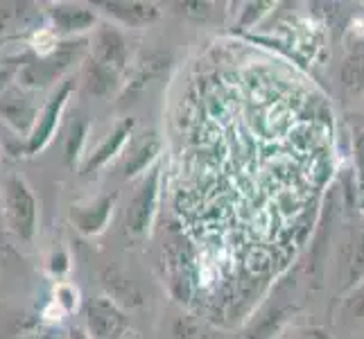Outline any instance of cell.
I'll list each match as a JSON object with an SVG mask.
<instances>
[{
  "label": "cell",
  "instance_id": "ac0fdd59",
  "mask_svg": "<svg viewBox=\"0 0 364 339\" xmlns=\"http://www.w3.org/2000/svg\"><path fill=\"white\" fill-rule=\"evenodd\" d=\"M290 339H333V337L321 325H308V328H299Z\"/></svg>",
  "mask_w": 364,
  "mask_h": 339
},
{
  "label": "cell",
  "instance_id": "3957f363",
  "mask_svg": "<svg viewBox=\"0 0 364 339\" xmlns=\"http://www.w3.org/2000/svg\"><path fill=\"white\" fill-rule=\"evenodd\" d=\"M5 199H7V215H9L11 226H14L16 235H21L23 240H30L34 233L36 206H34V197L28 190V185L16 177L7 179Z\"/></svg>",
  "mask_w": 364,
  "mask_h": 339
},
{
  "label": "cell",
  "instance_id": "5bb4252c",
  "mask_svg": "<svg viewBox=\"0 0 364 339\" xmlns=\"http://www.w3.org/2000/svg\"><path fill=\"white\" fill-rule=\"evenodd\" d=\"M340 80L344 91L360 95L364 93V53L348 55L340 68Z\"/></svg>",
  "mask_w": 364,
  "mask_h": 339
},
{
  "label": "cell",
  "instance_id": "2e32d148",
  "mask_svg": "<svg viewBox=\"0 0 364 339\" xmlns=\"http://www.w3.org/2000/svg\"><path fill=\"white\" fill-rule=\"evenodd\" d=\"M346 285H358V281L364 279V231L355 235L353 244H350V262L346 271Z\"/></svg>",
  "mask_w": 364,
  "mask_h": 339
},
{
  "label": "cell",
  "instance_id": "7402d4cb",
  "mask_svg": "<svg viewBox=\"0 0 364 339\" xmlns=\"http://www.w3.org/2000/svg\"><path fill=\"white\" fill-rule=\"evenodd\" d=\"M73 339H86L80 330H73Z\"/></svg>",
  "mask_w": 364,
  "mask_h": 339
},
{
  "label": "cell",
  "instance_id": "ffe728a7",
  "mask_svg": "<svg viewBox=\"0 0 364 339\" xmlns=\"http://www.w3.org/2000/svg\"><path fill=\"white\" fill-rule=\"evenodd\" d=\"M84 122H77L73 127V131H70V138H68V161H73V156H75V152L80 149V143H82V136H84Z\"/></svg>",
  "mask_w": 364,
  "mask_h": 339
},
{
  "label": "cell",
  "instance_id": "52a82bcc",
  "mask_svg": "<svg viewBox=\"0 0 364 339\" xmlns=\"http://www.w3.org/2000/svg\"><path fill=\"white\" fill-rule=\"evenodd\" d=\"M95 45H97V55H95L97 61H102L105 66L114 68L116 72L124 68V64H127V41H124V36L116 28L105 25L97 34Z\"/></svg>",
  "mask_w": 364,
  "mask_h": 339
},
{
  "label": "cell",
  "instance_id": "d6986e66",
  "mask_svg": "<svg viewBox=\"0 0 364 339\" xmlns=\"http://www.w3.org/2000/svg\"><path fill=\"white\" fill-rule=\"evenodd\" d=\"M14 5H0V36H5L16 18V9H11Z\"/></svg>",
  "mask_w": 364,
  "mask_h": 339
},
{
  "label": "cell",
  "instance_id": "603a6c76",
  "mask_svg": "<svg viewBox=\"0 0 364 339\" xmlns=\"http://www.w3.org/2000/svg\"><path fill=\"white\" fill-rule=\"evenodd\" d=\"M30 339H50L48 335H39V337H30Z\"/></svg>",
  "mask_w": 364,
  "mask_h": 339
},
{
  "label": "cell",
  "instance_id": "e0dca14e",
  "mask_svg": "<svg viewBox=\"0 0 364 339\" xmlns=\"http://www.w3.org/2000/svg\"><path fill=\"white\" fill-rule=\"evenodd\" d=\"M342 310L348 319H364V279L350 290Z\"/></svg>",
  "mask_w": 364,
  "mask_h": 339
},
{
  "label": "cell",
  "instance_id": "30bf717a",
  "mask_svg": "<svg viewBox=\"0 0 364 339\" xmlns=\"http://www.w3.org/2000/svg\"><path fill=\"white\" fill-rule=\"evenodd\" d=\"M70 89H73V82H66V84L59 89V93H57L53 99H50V104L46 107L43 116H41L39 127H36V131H34V136H32V141H30V147H28L30 152H36L39 147H43L48 138L53 136L55 124H57V118H59L61 109H64V104H66V97H68Z\"/></svg>",
  "mask_w": 364,
  "mask_h": 339
},
{
  "label": "cell",
  "instance_id": "9a60e30c",
  "mask_svg": "<svg viewBox=\"0 0 364 339\" xmlns=\"http://www.w3.org/2000/svg\"><path fill=\"white\" fill-rule=\"evenodd\" d=\"M156 154H159V141L156 138H149V141H145L141 147H138L132 154V158L127 161V166H124V177H134L138 172H145L149 163L156 158Z\"/></svg>",
  "mask_w": 364,
  "mask_h": 339
},
{
  "label": "cell",
  "instance_id": "6da1fadb",
  "mask_svg": "<svg viewBox=\"0 0 364 339\" xmlns=\"http://www.w3.org/2000/svg\"><path fill=\"white\" fill-rule=\"evenodd\" d=\"M159 188H161V168H152L149 174L138 185L136 195L132 197L127 208V231L132 235H145L149 231L159 204Z\"/></svg>",
  "mask_w": 364,
  "mask_h": 339
},
{
  "label": "cell",
  "instance_id": "8fae6325",
  "mask_svg": "<svg viewBox=\"0 0 364 339\" xmlns=\"http://www.w3.org/2000/svg\"><path fill=\"white\" fill-rule=\"evenodd\" d=\"M55 25L61 32H82L95 23V14L82 5H57L50 9Z\"/></svg>",
  "mask_w": 364,
  "mask_h": 339
},
{
  "label": "cell",
  "instance_id": "277c9868",
  "mask_svg": "<svg viewBox=\"0 0 364 339\" xmlns=\"http://www.w3.org/2000/svg\"><path fill=\"white\" fill-rule=\"evenodd\" d=\"M86 323L97 339H122L129 328L120 306H116L109 296L93 298L86 306Z\"/></svg>",
  "mask_w": 364,
  "mask_h": 339
},
{
  "label": "cell",
  "instance_id": "9c48e42d",
  "mask_svg": "<svg viewBox=\"0 0 364 339\" xmlns=\"http://www.w3.org/2000/svg\"><path fill=\"white\" fill-rule=\"evenodd\" d=\"M0 116L14 124L18 131H25L34 120V107L23 93L11 89L0 95Z\"/></svg>",
  "mask_w": 364,
  "mask_h": 339
},
{
  "label": "cell",
  "instance_id": "4fadbf2b",
  "mask_svg": "<svg viewBox=\"0 0 364 339\" xmlns=\"http://www.w3.org/2000/svg\"><path fill=\"white\" fill-rule=\"evenodd\" d=\"M132 129H134V120H124V122H120L118 127H116V131L111 134V136L107 138V141L97 147V152L91 156L89 163H86V172H93V170H97V168H102L111 156H116V154L120 152V147L124 145V141H127V136L132 134Z\"/></svg>",
  "mask_w": 364,
  "mask_h": 339
},
{
  "label": "cell",
  "instance_id": "5b68a950",
  "mask_svg": "<svg viewBox=\"0 0 364 339\" xmlns=\"http://www.w3.org/2000/svg\"><path fill=\"white\" fill-rule=\"evenodd\" d=\"M105 7L107 14L118 18L120 23L129 25V28H143V25L154 23L161 11L152 3H141V0H107V3H97Z\"/></svg>",
  "mask_w": 364,
  "mask_h": 339
},
{
  "label": "cell",
  "instance_id": "7c38bea8",
  "mask_svg": "<svg viewBox=\"0 0 364 339\" xmlns=\"http://www.w3.org/2000/svg\"><path fill=\"white\" fill-rule=\"evenodd\" d=\"M118 75L114 68H109L105 66L102 61H89L84 68V86H86V91H89L91 95H97V97H105L109 95L111 91L116 89V84H118Z\"/></svg>",
  "mask_w": 364,
  "mask_h": 339
},
{
  "label": "cell",
  "instance_id": "7a4b0ae2",
  "mask_svg": "<svg viewBox=\"0 0 364 339\" xmlns=\"http://www.w3.org/2000/svg\"><path fill=\"white\" fill-rule=\"evenodd\" d=\"M86 48V41H68L61 43L53 55L34 61V64H28L23 70V82L32 84V86H46L50 84L55 77H59L75 59H77Z\"/></svg>",
  "mask_w": 364,
  "mask_h": 339
},
{
  "label": "cell",
  "instance_id": "8992f818",
  "mask_svg": "<svg viewBox=\"0 0 364 339\" xmlns=\"http://www.w3.org/2000/svg\"><path fill=\"white\" fill-rule=\"evenodd\" d=\"M102 285L107 287L109 298L114 301L116 306H124V308H138L143 306V292L141 287L136 285V281H132L127 274L118 267H105L102 271Z\"/></svg>",
  "mask_w": 364,
  "mask_h": 339
},
{
  "label": "cell",
  "instance_id": "cb8c5ba5",
  "mask_svg": "<svg viewBox=\"0 0 364 339\" xmlns=\"http://www.w3.org/2000/svg\"><path fill=\"white\" fill-rule=\"evenodd\" d=\"M358 339H364V337H358Z\"/></svg>",
  "mask_w": 364,
  "mask_h": 339
},
{
  "label": "cell",
  "instance_id": "ba28073f",
  "mask_svg": "<svg viewBox=\"0 0 364 339\" xmlns=\"http://www.w3.org/2000/svg\"><path fill=\"white\" fill-rule=\"evenodd\" d=\"M116 204V195H105L89 208H73V220L77 229L86 235H95L107 226V220L111 215Z\"/></svg>",
  "mask_w": 364,
  "mask_h": 339
},
{
  "label": "cell",
  "instance_id": "44dd1931",
  "mask_svg": "<svg viewBox=\"0 0 364 339\" xmlns=\"http://www.w3.org/2000/svg\"><path fill=\"white\" fill-rule=\"evenodd\" d=\"M9 80V70H0V91H3L5 82Z\"/></svg>",
  "mask_w": 364,
  "mask_h": 339
}]
</instances>
